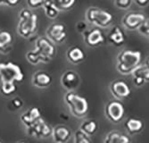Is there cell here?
I'll list each match as a JSON object with an SVG mask.
<instances>
[{"label": "cell", "instance_id": "cell-20", "mask_svg": "<svg viewBox=\"0 0 149 143\" xmlns=\"http://www.w3.org/2000/svg\"><path fill=\"white\" fill-rule=\"evenodd\" d=\"M125 129L130 135L139 133L143 130V122L137 118H129L125 122Z\"/></svg>", "mask_w": 149, "mask_h": 143}, {"label": "cell", "instance_id": "cell-37", "mask_svg": "<svg viewBox=\"0 0 149 143\" xmlns=\"http://www.w3.org/2000/svg\"><path fill=\"white\" fill-rule=\"evenodd\" d=\"M5 5V0H0V6Z\"/></svg>", "mask_w": 149, "mask_h": 143}, {"label": "cell", "instance_id": "cell-32", "mask_svg": "<svg viewBox=\"0 0 149 143\" xmlns=\"http://www.w3.org/2000/svg\"><path fill=\"white\" fill-rule=\"evenodd\" d=\"M12 105L13 106V107H15V108L19 109L23 106V101L20 98H15L12 100Z\"/></svg>", "mask_w": 149, "mask_h": 143}, {"label": "cell", "instance_id": "cell-29", "mask_svg": "<svg viewBox=\"0 0 149 143\" xmlns=\"http://www.w3.org/2000/svg\"><path fill=\"white\" fill-rule=\"evenodd\" d=\"M139 33L149 38V21L148 20H146L140 26L139 28L138 29Z\"/></svg>", "mask_w": 149, "mask_h": 143}, {"label": "cell", "instance_id": "cell-14", "mask_svg": "<svg viewBox=\"0 0 149 143\" xmlns=\"http://www.w3.org/2000/svg\"><path fill=\"white\" fill-rule=\"evenodd\" d=\"M126 34L118 25H114L107 35V40L116 47L123 46L126 41Z\"/></svg>", "mask_w": 149, "mask_h": 143}, {"label": "cell", "instance_id": "cell-39", "mask_svg": "<svg viewBox=\"0 0 149 143\" xmlns=\"http://www.w3.org/2000/svg\"><path fill=\"white\" fill-rule=\"evenodd\" d=\"M21 143H25V142H21Z\"/></svg>", "mask_w": 149, "mask_h": 143}, {"label": "cell", "instance_id": "cell-10", "mask_svg": "<svg viewBox=\"0 0 149 143\" xmlns=\"http://www.w3.org/2000/svg\"><path fill=\"white\" fill-rule=\"evenodd\" d=\"M82 36L85 44L89 47H97L105 41V37L98 27L85 31Z\"/></svg>", "mask_w": 149, "mask_h": 143}, {"label": "cell", "instance_id": "cell-28", "mask_svg": "<svg viewBox=\"0 0 149 143\" xmlns=\"http://www.w3.org/2000/svg\"><path fill=\"white\" fill-rule=\"evenodd\" d=\"M133 0H114V4L116 7L120 9H123L126 10L131 6Z\"/></svg>", "mask_w": 149, "mask_h": 143}, {"label": "cell", "instance_id": "cell-30", "mask_svg": "<svg viewBox=\"0 0 149 143\" xmlns=\"http://www.w3.org/2000/svg\"><path fill=\"white\" fill-rule=\"evenodd\" d=\"M44 3V0H27V4L29 7L31 9H37L39 7H42Z\"/></svg>", "mask_w": 149, "mask_h": 143}, {"label": "cell", "instance_id": "cell-16", "mask_svg": "<svg viewBox=\"0 0 149 143\" xmlns=\"http://www.w3.org/2000/svg\"><path fill=\"white\" fill-rule=\"evenodd\" d=\"M51 83L52 76L45 71H38L32 76V84L37 88L45 89L49 87Z\"/></svg>", "mask_w": 149, "mask_h": 143}, {"label": "cell", "instance_id": "cell-11", "mask_svg": "<svg viewBox=\"0 0 149 143\" xmlns=\"http://www.w3.org/2000/svg\"><path fill=\"white\" fill-rule=\"evenodd\" d=\"M80 83L79 75L72 70L64 72L61 77V84L62 86L68 91H74L76 90Z\"/></svg>", "mask_w": 149, "mask_h": 143}, {"label": "cell", "instance_id": "cell-1", "mask_svg": "<svg viewBox=\"0 0 149 143\" xmlns=\"http://www.w3.org/2000/svg\"><path fill=\"white\" fill-rule=\"evenodd\" d=\"M56 54V49L53 42L47 38L40 37L36 40L35 49L26 53V59L33 66L39 63H49Z\"/></svg>", "mask_w": 149, "mask_h": 143}, {"label": "cell", "instance_id": "cell-21", "mask_svg": "<svg viewBox=\"0 0 149 143\" xmlns=\"http://www.w3.org/2000/svg\"><path fill=\"white\" fill-rule=\"evenodd\" d=\"M130 140L127 135L116 131L109 133L104 140V143H130Z\"/></svg>", "mask_w": 149, "mask_h": 143}, {"label": "cell", "instance_id": "cell-13", "mask_svg": "<svg viewBox=\"0 0 149 143\" xmlns=\"http://www.w3.org/2000/svg\"><path fill=\"white\" fill-rule=\"evenodd\" d=\"M110 91L112 95L118 100L128 98L130 95V89L123 81H114L110 85Z\"/></svg>", "mask_w": 149, "mask_h": 143}, {"label": "cell", "instance_id": "cell-26", "mask_svg": "<svg viewBox=\"0 0 149 143\" xmlns=\"http://www.w3.org/2000/svg\"><path fill=\"white\" fill-rule=\"evenodd\" d=\"M53 1L60 12H65L73 7L76 0H53Z\"/></svg>", "mask_w": 149, "mask_h": 143}, {"label": "cell", "instance_id": "cell-9", "mask_svg": "<svg viewBox=\"0 0 149 143\" xmlns=\"http://www.w3.org/2000/svg\"><path fill=\"white\" fill-rule=\"evenodd\" d=\"M53 128H51L45 121L40 117L31 126L27 128V133L31 137L36 138H47L52 135Z\"/></svg>", "mask_w": 149, "mask_h": 143}, {"label": "cell", "instance_id": "cell-15", "mask_svg": "<svg viewBox=\"0 0 149 143\" xmlns=\"http://www.w3.org/2000/svg\"><path fill=\"white\" fill-rule=\"evenodd\" d=\"M52 138L55 143H67L71 138V131L64 125H57L53 128Z\"/></svg>", "mask_w": 149, "mask_h": 143}, {"label": "cell", "instance_id": "cell-19", "mask_svg": "<svg viewBox=\"0 0 149 143\" xmlns=\"http://www.w3.org/2000/svg\"><path fill=\"white\" fill-rule=\"evenodd\" d=\"M13 36L12 34L5 30H0V53L8 54L12 50Z\"/></svg>", "mask_w": 149, "mask_h": 143}, {"label": "cell", "instance_id": "cell-38", "mask_svg": "<svg viewBox=\"0 0 149 143\" xmlns=\"http://www.w3.org/2000/svg\"><path fill=\"white\" fill-rule=\"evenodd\" d=\"M0 143H3V141H2V140H0Z\"/></svg>", "mask_w": 149, "mask_h": 143}, {"label": "cell", "instance_id": "cell-33", "mask_svg": "<svg viewBox=\"0 0 149 143\" xmlns=\"http://www.w3.org/2000/svg\"><path fill=\"white\" fill-rule=\"evenodd\" d=\"M133 82L135 84V86L137 87H142L143 85H145V83L146 82L145 80H143L142 78L139 77H133Z\"/></svg>", "mask_w": 149, "mask_h": 143}, {"label": "cell", "instance_id": "cell-12", "mask_svg": "<svg viewBox=\"0 0 149 143\" xmlns=\"http://www.w3.org/2000/svg\"><path fill=\"white\" fill-rule=\"evenodd\" d=\"M146 20V16L140 13H135V12H130L126 14L123 18V25L128 30L134 31L138 30L139 26Z\"/></svg>", "mask_w": 149, "mask_h": 143}, {"label": "cell", "instance_id": "cell-36", "mask_svg": "<svg viewBox=\"0 0 149 143\" xmlns=\"http://www.w3.org/2000/svg\"><path fill=\"white\" fill-rule=\"evenodd\" d=\"M145 64H146V66L149 68V57L146 58V63H145Z\"/></svg>", "mask_w": 149, "mask_h": 143}, {"label": "cell", "instance_id": "cell-22", "mask_svg": "<svg viewBox=\"0 0 149 143\" xmlns=\"http://www.w3.org/2000/svg\"><path fill=\"white\" fill-rule=\"evenodd\" d=\"M42 7L44 9L46 15L49 19H56L60 14L59 9L55 6V3H54L53 0H44Z\"/></svg>", "mask_w": 149, "mask_h": 143}, {"label": "cell", "instance_id": "cell-35", "mask_svg": "<svg viewBox=\"0 0 149 143\" xmlns=\"http://www.w3.org/2000/svg\"><path fill=\"white\" fill-rule=\"evenodd\" d=\"M20 3V0H5V5L7 6H16Z\"/></svg>", "mask_w": 149, "mask_h": 143}, {"label": "cell", "instance_id": "cell-17", "mask_svg": "<svg viewBox=\"0 0 149 143\" xmlns=\"http://www.w3.org/2000/svg\"><path fill=\"white\" fill-rule=\"evenodd\" d=\"M40 117H41V114H40L39 109L38 107H31L22 113L20 116V119L21 122L26 126V128H28Z\"/></svg>", "mask_w": 149, "mask_h": 143}, {"label": "cell", "instance_id": "cell-31", "mask_svg": "<svg viewBox=\"0 0 149 143\" xmlns=\"http://www.w3.org/2000/svg\"><path fill=\"white\" fill-rule=\"evenodd\" d=\"M76 30L79 32H80V33H83L85 31L88 30V24H87V22H84V21H80V22H77L76 23Z\"/></svg>", "mask_w": 149, "mask_h": 143}, {"label": "cell", "instance_id": "cell-7", "mask_svg": "<svg viewBox=\"0 0 149 143\" xmlns=\"http://www.w3.org/2000/svg\"><path fill=\"white\" fill-rule=\"evenodd\" d=\"M105 117L111 123H118L123 119L125 108L123 104L119 100H112L108 102L104 107Z\"/></svg>", "mask_w": 149, "mask_h": 143}, {"label": "cell", "instance_id": "cell-8", "mask_svg": "<svg viewBox=\"0 0 149 143\" xmlns=\"http://www.w3.org/2000/svg\"><path fill=\"white\" fill-rule=\"evenodd\" d=\"M47 38L54 44H62L67 38L65 26L62 23H53L46 31Z\"/></svg>", "mask_w": 149, "mask_h": 143}, {"label": "cell", "instance_id": "cell-27", "mask_svg": "<svg viewBox=\"0 0 149 143\" xmlns=\"http://www.w3.org/2000/svg\"><path fill=\"white\" fill-rule=\"evenodd\" d=\"M74 143H92L90 136L84 133L81 130H78L74 133Z\"/></svg>", "mask_w": 149, "mask_h": 143}, {"label": "cell", "instance_id": "cell-23", "mask_svg": "<svg viewBox=\"0 0 149 143\" xmlns=\"http://www.w3.org/2000/svg\"><path fill=\"white\" fill-rule=\"evenodd\" d=\"M97 123L95 120H87L83 122L79 126V130H81L84 133L88 136H92L97 130Z\"/></svg>", "mask_w": 149, "mask_h": 143}, {"label": "cell", "instance_id": "cell-4", "mask_svg": "<svg viewBox=\"0 0 149 143\" xmlns=\"http://www.w3.org/2000/svg\"><path fill=\"white\" fill-rule=\"evenodd\" d=\"M64 101L74 117L83 118L87 115L88 103L85 98L76 94L74 91H68L64 95Z\"/></svg>", "mask_w": 149, "mask_h": 143}, {"label": "cell", "instance_id": "cell-2", "mask_svg": "<svg viewBox=\"0 0 149 143\" xmlns=\"http://www.w3.org/2000/svg\"><path fill=\"white\" fill-rule=\"evenodd\" d=\"M141 62L140 51L124 49L117 57V71L121 74H130L136 69Z\"/></svg>", "mask_w": 149, "mask_h": 143}, {"label": "cell", "instance_id": "cell-24", "mask_svg": "<svg viewBox=\"0 0 149 143\" xmlns=\"http://www.w3.org/2000/svg\"><path fill=\"white\" fill-rule=\"evenodd\" d=\"M17 89L15 82H1L0 86V91L4 96H11L13 94Z\"/></svg>", "mask_w": 149, "mask_h": 143}, {"label": "cell", "instance_id": "cell-34", "mask_svg": "<svg viewBox=\"0 0 149 143\" xmlns=\"http://www.w3.org/2000/svg\"><path fill=\"white\" fill-rule=\"evenodd\" d=\"M134 2L139 7H146L149 5V0H134Z\"/></svg>", "mask_w": 149, "mask_h": 143}, {"label": "cell", "instance_id": "cell-25", "mask_svg": "<svg viewBox=\"0 0 149 143\" xmlns=\"http://www.w3.org/2000/svg\"><path fill=\"white\" fill-rule=\"evenodd\" d=\"M133 77H139L142 78L143 80H145L146 82H149V68L144 64H139V66L132 72Z\"/></svg>", "mask_w": 149, "mask_h": 143}, {"label": "cell", "instance_id": "cell-18", "mask_svg": "<svg viewBox=\"0 0 149 143\" xmlns=\"http://www.w3.org/2000/svg\"><path fill=\"white\" fill-rule=\"evenodd\" d=\"M66 57H67V59H68L72 63L78 64V63H80L84 61L86 55L84 53V51L80 47L74 46L67 50Z\"/></svg>", "mask_w": 149, "mask_h": 143}, {"label": "cell", "instance_id": "cell-5", "mask_svg": "<svg viewBox=\"0 0 149 143\" xmlns=\"http://www.w3.org/2000/svg\"><path fill=\"white\" fill-rule=\"evenodd\" d=\"M86 20L92 25L98 28H106L113 22V17L109 12L97 7H90L85 15Z\"/></svg>", "mask_w": 149, "mask_h": 143}, {"label": "cell", "instance_id": "cell-6", "mask_svg": "<svg viewBox=\"0 0 149 143\" xmlns=\"http://www.w3.org/2000/svg\"><path fill=\"white\" fill-rule=\"evenodd\" d=\"M24 74L21 67L12 62L0 63V81L21 82L23 81Z\"/></svg>", "mask_w": 149, "mask_h": 143}, {"label": "cell", "instance_id": "cell-3", "mask_svg": "<svg viewBox=\"0 0 149 143\" xmlns=\"http://www.w3.org/2000/svg\"><path fill=\"white\" fill-rule=\"evenodd\" d=\"M38 29V15L28 8L22 9L19 14L17 31L25 38H31Z\"/></svg>", "mask_w": 149, "mask_h": 143}]
</instances>
